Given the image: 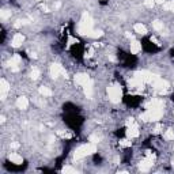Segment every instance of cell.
Here are the masks:
<instances>
[{"mask_svg":"<svg viewBox=\"0 0 174 174\" xmlns=\"http://www.w3.org/2000/svg\"><path fill=\"white\" fill-rule=\"evenodd\" d=\"M93 25H94V22H93L91 16H90L87 12H83L82 15V19H80L79 22V26H78V33H79L80 36H90V33L93 31Z\"/></svg>","mask_w":174,"mask_h":174,"instance_id":"6da1fadb","label":"cell"},{"mask_svg":"<svg viewBox=\"0 0 174 174\" xmlns=\"http://www.w3.org/2000/svg\"><path fill=\"white\" fill-rule=\"evenodd\" d=\"M163 116V108H147L144 113L140 114V120L142 121H158L159 118H162Z\"/></svg>","mask_w":174,"mask_h":174,"instance_id":"7a4b0ae2","label":"cell"},{"mask_svg":"<svg viewBox=\"0 0 174 174\" xmlns=\"http://www.w3.org/2000/svg\"><path fill=\"white\" fill-rule=\"evenodd\" d=\"M97 152V146L94 143H87V144H82L80 147H78L75 150L74 158L75 159H82L87 155H91V154Z\"/></svg>","mask_w":174,"mask_h":174,"instance_id":"3957f363","label":"cell"},{"mask_svg":"<svg viewBox=\"0 0 174 174\" xmlns=\"http://www.w3.org/2000/svg\"><path fill=\"white\" fill-rule=\"evenodd\" d=\"M108 97L113 103H118L122 98V91L118 84H112L108 87Z\"/></svg>","mask_w":174,"mask_h":174,"instance_id":"277c9868","label":"cell"},{"mask_svg":"<svg viewBox=\"0 0 174 174\" xmlns=\"http://www.w3.org/2000/svg\"><path fill=\"white\" fill-rule=\"evenodd\" d=\"M154 159H155V156H154L150 152V151H147V154H146V158L142 161V162H140V165H139L140 170H142V171H148L151 167H152Z\"/></svg>","mask_w":174,"mask_h":174,"instance_id":"5b68a950","label":"cell"},{"mask_svg":"<svg viewBox=\"0 0 174 174\" xmlns=\"http://www.w3.org/2000/svg\"><path fill=\"white\" fill-rule=\"evenodd\" d=\"M151 84H152L154 89H155L158 93H161V94L166 93V90L169 89V83L166 82V80H163L162 78H156V79L154 80Z\"/></svg>","mask_w":174,"mask_h":174,"instance_id":"8992f818","label":"cell"},{"mask_svg":"<svg viewBox=\"0 0 174 174\" xmlns=\"http://www.w3.org/2000/svg\"><path fill=\"white\" fill-rule=\"evenodd\" d=\"M135 76H137L139 79H142L144 83H152L154 80L156 79V78H159L158 75L152 74V72H150V71H140V72H136Z\"/></svg>","mask_w":174,"mask_h":174,"instance_id":"52a82bcc","label":"cell"},{"mask_svg":"<svg viewBox=\"0 0 174 174\" xmlns=\"http://www.w3.org/2000/svg\"><path fill=\"white\" fill-rule=\"evenodd\" d=\"M49 74H50V76L53 78V79L59 78L60 75H64V76L67 78V71H65V69H64V68H63L60 64H52V65H50Z\"/></svg>","mask_w":174,"mask_h":174,"instance_id":"ba28073f","label":"cell"},{"mask_svg":"<svg viewBox=\"0 0 174 174\" xmlns=\"http://www.w3.org/2000/svg\"><path fill=\"white\" fill-rule=\"evenodd\" d=\"M21 61H22V57L19 56V55H14V56L11 57V60L8 61V64H10V67H11L12 72L19 71V64H21Z\"/></svg>","mask_w":174,"mask_h":174,"instance_id":"9c48e42d","label":"cell"},{"mask_svg":"<svg viewBox=\"0 0 174 174\" xmlns=\"http://www.w3.org/2000/svg\"><path fill=\"white\" fill-rule=\"evenodd\" d=\"M140 135V132H139V127H137V124H132V125H129V127L127 128V137H129V139H135V137H137V136Z\"/></svg>","mask_w":174,"mask_h":174,"instance_id":"30bf717a","label":"cell"},{"mask_svg":"<svg viewBox=\"0 0 174 174\" xmlns=\"http://www.w3.org/2000/svg\"><path fill=\"white\" fill-rule=\"evenodd\" d=\"M75 82H76V84L84 86L89 82H91V79H90V76L87 74H78L76 76H75Z\"/></svg>","mask_w":174,"mask_h":174,"instance_id":"8fae6325","label":"cell"},{"mask_svg":"<svg viewBox=\"0 0 174 174\" xmlns=\"http://www.w3.org/2000/svg\"><path fill=\"white\" fill-rule=\"evenodd\" d=\"M10 90V83L7 82L6 79H1L0 80V93H1V99L6 98V94L8 93Z\"/></svg>","mask_w":174,"mask_h":174,"instance_id":"7c38bea8","label":"cell"},{"mask_svg":"<svg viewBox=\"0 0 174 174\" xmlns=\"http://www.w3.org/2000/svg\"><path fill=\"white\" fill-rule=\"evenodd\" d=\"M16 108L18 109H21V110H25V109H27V106H29V101H27V98L26 97H19L18 99H16Z\"/></svg>","mask_w":174,"mask_h":174,"instance_id":"4fadbf2b","label":"cell"},{"mask_svg":"<svg viewBox=\"0 0 174 174\" xmlns=\"http://www.w3.org/2000/svg\"><path fill=\"white\" fill-rule=\"evenodd\" d=\"M23 41H25V37L22 36V34H19V33H18V34H15V36L12 37V40H11V45H12L14 48H18V46H21L22 42H23Z\"/></svg>","mask_w":174,"mask_h":174,"instance_id":"5bb4252c","label":"cell"},{"mask_svg":"<svg viewBox=\"0 0 174 174\" xmlns=\"http://www.w3.org/2000/svg\"><path fill=\"white\" fill-rule=\"evenodd\" d=\"M8 159L11 161V163H15V165H22V162H23V158H22L19 154H16V152H11V154H10Z\"/></svg>","mask_w":174,"mask_h":174,"instance_id":"9a60e30c","label":"cell"},{"mask_svg":"<svg viewBox=\"0 0 174 174\" xmlns=\"http://www.w3.org/2000/svg\"><path fill=\"white\" fill-rule=\"evenodd\" d=\"M131 52H132L133 55H137L142 52V44L139 41H136V40H133L132 42H131Z\"/></svg>","mask_w":174,"mask_h":174,"instance_id":"2e32d148","label":"cell"},{"mask_svg":"<svg viewBox=\"0 0 174 174\" xmlns=\"http://www.w3.org/2000/svg\"><path fill=\"white\" fill-rule=\"evenodd\" d=\"M133 29H135V31L137 33V34H140V36L147 34V27H146L143 23H136L135 26H133Z\"/></svg>","mask_w":174,"mask_h":174,"instance_id":"e0dca14e","label":"cell"},{"mask_svg":"<svg viewBox=\"0 0 174 174\" xmlns=\"http://www.w3.org/2000/svg\"><path fill=\"white\" fill-rule=\"evenodd\" d=\"M83 89H84V94L87 98H91L93 97V82H89L87 84L83 86Z\"/></svg>","mask_w":174,"mask_h":174,"instance_id":"ac0fdd59","label":"cell"},{"mask_svg":"<svg viewBox=\"0 0 174 174\" xmlns=\"http://www.w3.org/2000/svg\"><path fill=\"white\" fill-rule=\"evenodd\" d=\"M38 93L41 95H44V97H50V95H52V90H50L49 87H46V86H41L38 89Z\"/></svg>","mask_w":174,"mask_h":174,"instance_id":"d6986e66","label":"cell"},{"mask_svg":"<svg viewBox=\"0 0 174 174\" xmlns=\"http://www.w3.org/2000/svg\"><path fill=\"white\" fill-rule=\"evenodd\" d=\"M163 137H165V140H174V131L167 129L165 133H163Z\"/></svg>","mask_w":174,"mask_h":174,"instance_id":"ffe728a7","label":"cell"},{"mask_svg":"<svg viewBox=\"0 0 174 174\" xmlns=\"http://www.w3.org/2000/svg\"><path fill=\"white\" fill-rule=\"evenodd\" d=\"M131 144H132V142H131V139H121L120 140V146L121 147H131Z\"/></svg>","mask_w":174,"mask_h":174,"instance_id":"44dd1931","label":"cell"},{"mask_svg":"<svg viewBox=\"0 0 174 174\" xmlns=\"http://www.w3.org/2000/svg\"><path fill=\"white\" fill-rule=\"evenodd\" d=\"M152 27L155 30H158V31H161V30H163V23L161 21H154L152 22Z\"/></svg>","mask_w":174,"mask_h":174,"instance_id":"7402d4cb","label":"cell"},{"mask_svg":"<svg viewBox=\"0 0 174 174\" xmlns=\"http://www.w3.org/2000/svg\"><path fill=\"white\" fill-rule=\"evenodd\" d=\"M163 7L166 10H170V11L174 12V0H170V1H165L163 3Z\"/></svg>","mask_w":174,"mask_h":174,"instance_id":"603a6c76","label":"cell"},{"mask_svg":"<svg viewBox=\"0 0 174 174\" xmlns=\"http://www.w3.org/2000/svg\"><path fill=\"white\" fill-rule=\"evenodd\" d=\"M40 71L37 69V68H33V71H31V74H30V76H31V79L33 80H37V79H40Z\"/></svg>","mask_w":174,"mask_h":174,"instance_id":"cb8c5ba5","label":"cell"},{"mask_svg":"<svg viewBox=\"0 0 174 174\" xmlns=\"http://www.w3.org/2000/svg\"><path fill=\"white\" fill-rule=\"evenodd\" d=\"M0 16H1V19H8L11 16V11H8V10H1L0 11Z\"/></svg>","mask_w":174,"mask_h":174,"instance_id":"d4e9b609","label":"cell"},{"mask_svg":"<svg viewBox=\"0 0 174 174\" xmlns=\"http://www.w3.org/2000/svg\"><path fill=\"white\" fill-rule=\"evenodd\" d=\"M102 34H103V33L101 31V30H93V31L90 33L89 37H91V38H98V37H101Z\"/></svg>","mask_w":174,"mask_h":174,"instance_id":"484cf974","label":"cell"},{"mask_svg":"<svg viewBox=\"0 0 174 174\" xmlns=\"http://www.w3.org/2000/svg\"><path fill=\"white\" fill-rule=\"evenodd\" d=\"M63 173H76V169L71 167V166H65V167H63Z\"/></svg>","mask_w":174,"mask_h":174,"instance_id":"4316f807","label":"cell"},{"mask_svg":"<svg viewBox=\"0 0 174 174\" xmlns=\"http://www.w3.org/2000/svg\"><path fill=\"white\" fill-rule=\"evenodd\" d=\"M154 4H155V0H144V6L147 8H152Z\"/></svg>","mask_w":174,"mask_h":174,"instance_id":"83f0119b","label":"cell"},{"mask_svg":"<svg viewBox=\"0 0 174 174\" xmlns=\"http://www.w3.org/2000/svg\"><path fill=\"white\" fill-rule=\"evenodd\" d=\"M90 142L94 143V144H97V143L99 142V136H98V135H91V136H90Z\"/></svg>","mask_w":174,"mask_h":174,"instance_id":"f1b7e54d","label":"cell"},{"mask_svg":"<svg viewBox=\"0 0 174 174\" xmlns=\"http://www.w3.org/2000/svg\"><path fill=\"white\" fill-rule=\"evenodd\" d=\"M74 44H78V40L74 38V37H69L68 38V45H74Z\"/></svg>","mask_w":174,"mask_h":174,"instance_id":"f546056e","label":"cell"},{"mask_svg":"<svg viewBox=\"0 0 174 174\" xmlns=\"http://www.w3.org/2000/svg\"><path fill=\"white\" fill-rule=\"evenodd\" d=\"M161 129H162V127H161V125H156L155 129H154V133H159Z\"/></svg>","mask_w":174,"mask_h":174,"instance_id":"4dcf8cb0","label":"cell"},{"mask_svg":"<svg viewBox=\"0 0 174 174\" xmlns=\"http://www.w3.org/2000/svg\"><path fill=\"white\" fill-rule=\"evenodd\" d=\"M151 41L154 42V44H156V45H159V42H158V40L155 38V37H152V38H151Z\"/></svg>","mask_w":174,"mask_h":174,"instance_id":"1f68e13d","label":"cell"},{"mask_svg":"<svg viewBox=\"0 0 174 174\" xmlns=\"http://www.w3.org/2000/svg\"><path fill=\"white\" fill-rule=\"evenodd\" d=\"M11 147H12V148H18L19 144H18V143H11Z\"/></svg>","mask_w":174,"mask_h":174,"instance_id":"d6a6232c","label":"cell"},{"mask_svg":"<svg viewBox=\"0 0 174 174\" xmlns=\"http://www.w3.org/2000/svg\"><path fill=\"white\" fill-rule=\"evenodd\" d=\"M155 3H159V4H163V3H165V0H155Z\"/></svg>","mask_w":174,"mask_h":174,"instance_id":"836d02e7","label":"cell"}]
</instances>
